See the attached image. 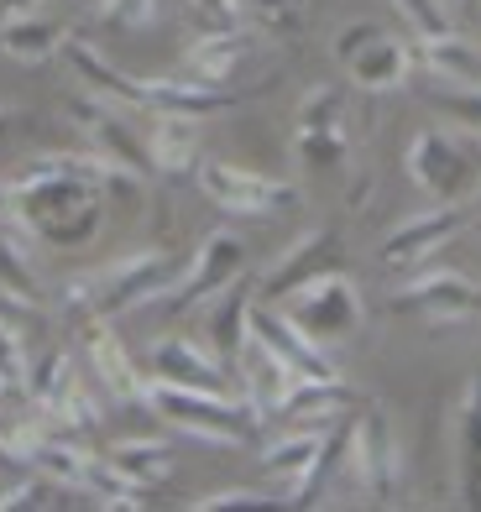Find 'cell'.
I'll return each instance as SVG.
<instances>
[{"mask_svg":"<svg viewBox=\"0 0 481 512\" xmlns=\"http://www.w3.org/2000/svg\"><path fill=\"white\" fill-rule=\"evenodd\" d=\"M0 199H6L0 204L6 215H16L37 241H48V246L95 241V230L105 220V194L89 178L68 173L58 162V152L37 157L32 168H21V173H11L6 183H0Z\"/></svg>","mask_w":481,"mask_h":512,"instance_id":"1","label":"cell"},{"mask_svg":"<svg viewBox=\"0 0 481 512\" xmlns=\"http://www.w3.org/2000/svg\"><path fill=\"white\" fill-rule=\"evenodd\" d=\"M178 277H183V262L168 246H142V251H126V256H116V262L74 277L68 293H63V304L110 319V314H126V309L163 304Z\"/></svg>","mask_w":481,"mask_h":512,"instance_id":"2","label":"cell"},{"mask_svg":"<svg viewBox=\"0 0 481 512\" xmlns=\"http://www.w3.org/2000/svg\"><path fill=\"white\" fill-rule=\"evenodd\" d=\"M142 408H152L178 434L204 439V445H246L262 429V418L246 408V398H225V387H178L147 377Z\"/></svg>","mask_w":481,"mask_h":512,"instance_id":"3","label":"cell"},{"mask_svg":"<svg viewBox=\"0 0 481 512\" xmlns=\"http://www.w3.org/2000/svg\"><path fill=\"white\" fill-rule=\"evenodd\" d=\"M408 178L440 204H471L481 194V142L476 131H434L424 126L408 142Z\"/></svg>","mask_w":481,"mask_h":512,"instance_id":"4","label":"cell"},{"mask_svg":"<svg viewBox=\"0 0 481 512\" xmlns=\"http://www.w3.org/2000/svg\"><path fill=\"white\" fill-rule=\"evenodd\" d=\"M267 304H278L314 345L351 340L361 330V288L346 272H319V277H309V283L288 288L283 298H267Z\"/></svg>","mask_w":481,"mask_h":512,"instance_id":"5","label":"cell"},{"mask_svg":"<svg viewBox=\"0 0 481 512\" xmlns=\"http://www.w3.org/2000/svg\"><path fill=\"white\" fill-rule=\"evenodd\" d=\"M403 476V450L393 439V424H387V413L372 408L361 413L351 434H346V455H340V476L335 486H346V492H361L372 502H387L393 497V486Z\"/></svg>","mask_w":481,"mask_h":512,"instance_id":"6","label":"cell"},{"mask_svg":"<svg viewBox=\"0 0 481 512\" xmlns=\"http://www.w3.org/2000/svg\"><path fill=\"white\" fill-rule=\"evenodd\" d=\"M246 241L236 236V230H210V236L199 241V251H194V262L183 267V277L168 288V298L163 304L173 309V314H183V309H199L204 298H215V293H225L236 283V277H246Z\"/></svg>","mask_w":481,"mask_h":512,"instance_id":"7","label":"cell"},{"mask_svg":"<svg viewBox=\"0 0 481 512\" xmlns=\"http://www.w3.org/2000/svg\"><path fill=\"white\" fill-rule=\"evenodd\" d=\"M194 178H199V194L210 204H220L225 215H272V209L299 204V189H293V183L236 168V162H199Z\"/></svg>","mask_w":481,"mask_h":512,"instance_id":"8","label":"cell"},{"mask_svg":"<svg viewBox=\"0 0 481 512\" xmlns=\"http://www.w3.org/2000/svg\"><path fill=\"white\" fill-rule=\"evenodd\" d=\"M393 314H414L424 324H440V330L471 324V319H481V288L461 272H424L393 293Z\"/></svg>","mask_w":481,"mask_h":512,"instance_id":"9","label":"cell"},{"mask_svg":"<svg viewBox=\"0 0 481 512\" xmlns=\"http://www.w3.org/2000/svg\"><path fill=\"white\" fill-rule=\"evenodd\" d=\"M68 110L79 115V126H84L89 142H95L100 157H110L116 168H126V173H136V178L152 173L147 136H136V131L126 126V115H121L126 105H110V100H100V95H84V100H74Z\"/></svg>","mask_w":481,"mask_h":512,"instance_id":"10","label":"cell"},{"mask_svg":"<svg viewBox=\"0 0 481 512\" xmlns=\"http://www.w3.org/2000/svg\"><path fill=\"white\" fill-rule=\"evenodd\" d=\"M471 225V204H440V209H424V215L393 225L382 236V267H414L419 256L450 246L461 230Z\"/></svg>","mask_w":481,"mask_h":512,"instance_id":"11","label":"cell"},{"mask_svg":"<svg viewBox=\"0 0 481 512\" xmlns=\"http://www.w3.org/2000/svg\"><path fill=\"white\" fill-rule=\"evenodd\" d=\"M84 356H89V371H95V382L110 403H142L147 392V371H136V361L126 356L121 335L110 330L105 314H89L84 324Z\"/></svg>","mask_w":481,"mask_h":512,"instance_id":"12","label":"cell"},{"mask_svg":"<svg viewBox=\"0 0 481 512\" xmlns=\"http://www.w3.org/2000/svg\"><path fill=\"white\" fill-rule=\"evenodd\" d=\"M319 272H340V241H335L330 225H314V230H304V236H293L283 246V256L262 277V298H283L288 288L309 283Z\"/></svg>","mask_w":481,"mask_h":512,"instance_id":"13","label":"cell"},{"mask_svg":"<svg viewBox=\"0 0 481 512\" xmlns=\"http://www.w3.org/2000/svg\"><path fill=\"white\" fill-rule=\"evenodd\" d=\"M236 371H241V398H246V408L257 418H278L283 403H288V392L304 382L299 371H293L278 351H267L257 335H251V345H246V356L236 361Z\"/></svg>","mask_w":481,"mask_h":512,"instance_id":"14","label":"cell"},{"mask_svg":"<svg viewBox=\"0 0 481 512\" xmlns=\"http://www.w3.org/2000/svg\"><path fill=\"white\" fill-rule=\"evenodd\" d=\"M251 42H257L251 27H210V32H199L189 48H183V74L199 79V84L225 89V79L251 58Z\"/></svg>","mask_w":481,"mask_h":512,"instance_id":"15","label":"cell"},{"mask_svg":"<svg viewBox=\"0 0 481 512\" xmlns=\"http://www.w3.org/2000/svg\"><path fill=\"white\" fill-rule=\"evenodd\" d=\"M63 58H68L74 79L89 89V95H100V100H110V105H126V110H147V79L121 74V68L110 63L100 48H89V42L68 37V42H63Z\"/></svg>","mask_w":481,"mask_h":512,"instance_id":"16","label":"cell"},{"mask_svg":"<svg viewBox=\"0 0 481 512\" xmlns=\"http://www.w3.org/2000/svg\"><path fill=\"white\" fill-rule=\"evenodd\" d=\"M152 377L157 382H178V387H225V361L210 351V345H199L189 335H163L152 345Z\"/></svg>","mask_w":481,"mask_h":512,"instance_id":"17","label":"cell"},{"mask_svg":"<svg viewBox=\"0 0 481 512\" xmlns=\"http://www.w3.org/2000/svg\"><path fill=\"white\" fill-rule=\"evenodd\" d=\"M419 68V58H414V48L398 37V32H382V37H372L366 48L346 63V74H351V89H366V95H377V89H398V84H408V74Z\"/></svg>","mask_w":481,"mask_h":512,"instance_id":"18","label":"cell"},{"mask_svg":"<svg viewBox=\"0 0 481 512\" xmlns=\"http://www.w3.org/2000/svg\"><path fill=\"white\" fill-rule=\"evenodd\" d=\"M147 157H152V173H189V168H199V121L194 115H173V110H152Z\"/></svg>","mask_w":481,"mask_h":512,"instance_id":"19","label":"cell"},{"mask_svg":"<svg viewBox=\"0 0 481 512\" xmlns=\"http://www.w3.org/2000/svg\"><path fill=\"white\" fill-rule=\"evenodd\" d=\"M330 429V424H325ZM325 429H309V424H293L288 434H278V439H267V450H262V471L272 476L288 492V502H293V492L304 486V476H309V465H314V455H319V445H325Z\"/></svg>","mask_w":481,"mask_h":512,"instance_id":"20","label":"cell"},{"mask_svg":"<svg viewBox=\"0 0 481 512\" xmlns=\"http://www.w3.org/2000/svg\"><path fill=\"white\" fill-rule=\"evenodd\" d=\"M231 105H236L231 89L199 84L189 74L147 79V110H173V115H194V121H204V115H220V110H231Z\"/></svg>","mask_w":481,"mask_h":512,"instance_id":"21","label":"cell"},{"mask_svg":"<svg viewBox=\"0 0 481 512\" xmlns=\"http://www.w3.org/2000/svg\"><path fill=\"white\" fill-rule=\"evenodd\" d=\"M251 309H257V293H251L246 277H236V283L225 288L220 309L210 314V351L225 366H236L246 356V345H251Z\"/></svg>","mask_w":481,"mask_h":512,"instance_id":"22","label":"cell"},{"mask_svg":"<svg viewBox=\"0 0 481 512\" xmlns=\"http://www.w3.org/2000/svg\"><path fill=\"white\" fill-rule=\"evenodd\" d=\"M414 58L429 79H450V84H481V48L461 32H434L414 42Z\"/></svg>","mask_w":481,"mask_h":512,"instance_id":"23","label":"cell"},{"mask_svg":"<svg viewBox=\"0 0 481 512\" xmlns=\"http://www.w3.org/2000/svg\"><path fill=\"white\" fill-rule=\"evenodd\" d=\"M32 230L16 215L0 209V298L16 304H37V272H32Z\"/></svg>","mask_w":481,"mask_h":512,"instance_id":"24","label":"cell"},{"mask_svg":"<svg viewBox=\"0 0 481 512\" xmlns=\"http://www.w3.org/2000/svg\"><path fill=\"white\" fill-rule=\"evenodd\" d=\"M68 42V27L53 16H37V11H21L0 21V53L16 58V63H42V58H58Z\"/></svg>","mask_w":481,"mask_h":512,"instance_id":"25","label":"cell"},{"mask_svg":"<svg viewBox=\"0 0 481 512\" xmlns=\"http://www.w3.org/2000/svg\"><path fill=\"white\" fill-rule=\"evenodd\" d=\"M189 6L210 27H251V21H262L272 32H293L304 0H189Z\"/></svg>","mask_w":481,"mask_h":512,"instance_id":"26","label":"cell"},{"mask_svg":"<svg viewBox=\"0 0 481 512\" xmlns=\"http://www.w3.org/2000/svg\"><path fill=\"white\" fill-rule=\"evenodd\" d=\"M455 445H461V502L481 507V366L466 382L461 418H455Z\"/></svg>","mask_w":481,"mask_h":512,"instance_id":"27","label":"cell"},{"mask_svg":"<svg viewBox=\"0 0 481 512\" xmlns=\"http://www.w3.org/2000/svg\"><path fill=\"white\" fill-rule=\"evenodd\" d=\"M346 105L351 89L346 84H314L309 95L293 110V142H309V136H340L346 131Z\"/></svg>","mask_w":481,"mask_h":512,"instance_id":"28","label":"cell"},{"mask_svg":"<svg viewBox=\"0 0 481 512\" xmlns=\"http://www.w3.org/2000/svg\"><path fill=\"white\" fill-rule=\"evenodd\" d=\"M105 460H110V471L136 486V492H147V486L173 476V445H163V439H121Z\"/></svg>","mask_w":481,"mask_h":512,"instance_id":"29","label":"cell"},{"mask_svg":"<svg viewBox=\"0 0 481 512\" xmlns=\"http://www.w3.org/2000/svg\"><path fill=\"white\" fill-rule=\"evenodd\" d=\"M351 392H346V382H299L288 392V403H283V413L278 418H293V424H309V429H325V424H335V408L346 403Z\"/></svg>","mask_w":481,"mask_h":512,"instance_id":"30","label":"cell"},{"mask_svg":"<svg viewBox=\"0 0 481 512\" xmlns=\"http://www.w3.org/2000/svg\"><path fill=\"white\" fill-rule=\"evenodd\" d=\"M27 377H32V361H27V340H21L16 319L0 314V387L27 398Z\"/></svg>","mask_w":481,"mask_h":512,"instance_id":"31","label":"cell"},{"mask_svg":"<svg viewBox=\"0 0 481 512\" xmlns=\"http://www.w3.org/2000/svg\"><path fill=\"white\" fill-rule=\"evenodd\" d=\"M68 502V486H58L53 476H42V471H27L11 492H0V512H32V507H63Z\"/></svg>","mask_w":481,"mask_h":512,"instance_id":"32","label":"cell"},{"mask_svg":"<svg viewBox=\"0 0 481 512\" xmlns=\"http://www.w3.org/2000/svg\"><path fill=\"white\" fill-rule=\"evenodd\" d=\"M393 11L414 27V37H434V32H450V11L445 0H393Z\"/></svg>","mask_w":481,"mask_h":512,"instance_id":"33","label":"cell"},{"mask_svg":"<svg viewBox=\"0 0 481 512\" xmlns=\"http://www.w3.org/2000/svg\"><path fill=\"white\" fill-rule=\"evenodd\" d=\"M434 110L450 115L461 131H476L481 136V84H466L461 95H434Z\"/></svg>","mask_w":481,"mask_h":512,"instance_id":"34","label":"cell"},{"mask_svg":"<svg viewBox=\"0 0 481 512\" xmlns=\"http://www.w3.org/2000/svg\"><path fill=\"white\" fill-rule=\"evenodd\" d=\"M293 152H299L309 168H340V162L351 157V131H340V136H309V142H293Z\"/></svg>","mask_w":481,"mask_h":512,"instance_id":"35","label":"cell"},{"mask_svg":"<svg viewBox=\"0 0 481 512\" xmlns=\"http://www.w3.org/2000/svg\"><path fill=\"white\" fill-rule=\"evenodd\" d=\"M278 497L262 492V486H220V492L194 497V512H220V507H272Z\"/></svg>","mask_w":481,"mask_h":512,"instance_id":"36","label":"cell"},{"mask_svg":"<svg viewBox=\"0 0 481 512\" xmlns=\"http://www.w3.org/2000/svg\"><path fill=\"white\" fill-rule=\"evenodd\" d=\"M387 27H382V21H346V27H340L335 32V42H330V53H335V63L340 68H346L361 48H366V42H372V37H382Z\"/></svg>","mask_w":481,"mask_h":512,"instance_id":"37","label":"cell"},{"mask_svg":"<svg viewBox=\"0 0 481 512\" xmlns=\"http://www.w3.org/2000/svg\"><path fill=\"white\" fill-rule=\"evenodd\" d=\"M95 16L121 21V27H147L157 16V0H95Z\"/></svg>","mask_w":481,"mask_h":512,"instance_id":"38","label":"cell"},{"mask_svg":"<svg viewBox=\"0 0 481 512\" xmlns=\"http://www.w3.org/2000/svg\"><path fill=\"white\" fill-rule=\"evenodd\" d=\"M21 11H37V0H0V21H6V16H21Z\"/></svg>","mask_w":481,"mask_h":512,"instance_id":"39","label":"cell"},{"mask_svg":"<svg viewBox=\"0 0 481 512\" xmlns=\"http://www.w3.org/2000/svg\"><path fill=\"white\" fill-rule=\"evenodd\" d=\"M0 465H11V471H21V460L11 455V445H6V434H0Z\"/></svg>","mask_w":481,"mask_h":512,"instance_id":"40","label":"cell"}]
</instances>
